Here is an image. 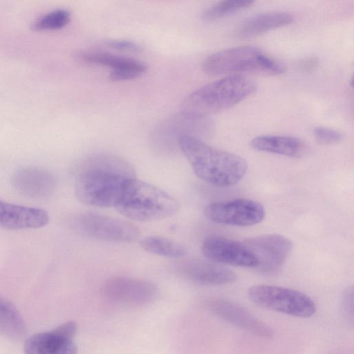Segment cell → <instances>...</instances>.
<instances>
[{
    "label": "cell",
    "instance_id": "obj_10",
    "mask_svg": "<svg viewBox=\"0 0 354 354\" xmlns=\"http://www.w3.org/2000/svg\"><path fill=\"white\" fill-rule=\"evenodd\" d=\"M102 292L104 297L115 302L140 306L154 301L158 290L154 283L149 281L116 277L104 283Z\"/></svg>",
    "mask_w": 354,
    "mask_h": 354
},
{
    "label": "cell",
    "instance_id": "obj_17",
    "mask_svg": "<svg viewBox=\"0 0 354 354\" xmlns=\"http://www.w3.org/2000/svg\"><path fill=\"white\" fill-rule=\"evenodd\" d=\"M292 21L293 17L288 12H266L248 18L236 28L234 35L241 39L253 38L269 30L287 26Z\"/></svg>",
    "mask_w": 354,
    "mask_h": 354
},
{
    "label": "cell",
    "instance_id": "obj_21",
    "mask_svg": "<svg viewBox=\"0 0 354 354\" xmlns=\"http://www.w3.org/2000/svg\"><path fill=\"white\" fill-rule=\"evenodd\" d=\"M140 246L149 253L168 258L178 259L186 254L183 245L160 236L145 237L140 241Z\"/></svg>",
    "mask_w": 354,
    "mask_h": 354
},
{
    "label": "cell",
    "instance_id": "obj_12",
    "mask_svg": "<svg viewBox=\"0 0 354 354\" xmlns=\"http://www.w3.org/2000/svg\"><path fill=\"white\" fill-rule=\"evenodd\" d=\"M208 309L223 320L265 339L271 338L272 330L245 307L234 302L214 298L207 301Z\"/></svg>",
    "mask_w": 354,
    "mask_h": 354
},
{
    "label": "cell",
    "instance_id": "obj_22",
    "mask_svg": "<svg viewBox=\"0 0 354 354\" xmlns=\"http://www.w3.org/2000/svg\"><path fill=\"white\" fill-rule=\"evenodd\" d=\"M254 3L253 1L225 0L219 1L206 8L202 13V19L214 21L229 15L244 10Z\"/></svg>",
    "mask_w": 354,
    "mask_h": 354
},
{
    "label": "cell",
    "instance_id": "obj_3",
    "mask_svg": "<svg viewBox=\"0 0 354 354\" xmlns=\"http://www.w3.org/2000/svg\"><path fill=\"white\" fill-rule=\"evenodd\" d=\"M256 90V84L243 75H230L205 84L182 102L183 112L208 116L232 108Z\"/></svg>",
    "mask_w": 354,
    "mask_h": 354
},
{
    "label": "cell",
    "instance_id": "obj_1",
    "mask_svg": "<svg viewBox=\"0 0 354 354\" xmlns=\"http://www.w3.org/2000/svg\"><path fill=\"white\" fill-rule=\"evenodd\" d=\"M133 178L134 168L125 159L109 153L93 154L80 164L75 194L86 205L114 207L126 183Z\"/></svg>",
    "mask_w": 354,
    "mask_h": 354
},
{
    "label": "cell",
    "instance_id": "obj_18",
    "mask_svg": "<svg viewBox=\"0 0 354 354\" xmlns=\"http://www.w3.org/2000/svg\"><path fill=\"white\" fill-rule=\"evenodd\" d=\"M25 354H77L73 339L62 337L53 330L32 335L26 339Z\"/></svg>",
    "mask_w": 354,
    "mask_h": 354
},
{
    "label": "cell",
    "instance_id": "obj_20",
    "mask_svg": "<svg viewBox=\"0 0 354 354\" xmlns=\"http://www.w3.org/2000/svg\"><path fill=\"white\" fill-rule=\"evenodd\" d=\"M26 331L24 320L16 307L0 297V335L18 342L26 337Z\"/></svg>",
    "mask_w": 354,
    "mask_h": 354
},
{
    "label": "cell",
    "instance_id": "obj_9",
    "mask_svg": "<svg viewBox=\"0 0 354 354\" xmlns=\"http://www.w3.org/2000/svg\"><path fill=\"white\" fill-rule=\"evenodd\" d=\"M243 243L255 258L256 268L266 274H272L280 270L292 250L291 241L278 234L257 236Z\"/></svg>",
    "mask_w": 354,
    "mask_h": 354
},
{
    "label": "cell",
    "instance_id": "obj_26",
    "mask_svg": "<svg viewBox=\"0 0 354 354\" xmlns=\"http://www.w3.org/2000/svg\"><path fill=\"white\" fill-rule=\"evenodd\" d=\"M342 309L347 319L353 322V288H348L342 299Z\"/></svg>",
    "mask_w": 354,
    "mask_h": 354
},
{
    "label": "cell",
    "instance_id": "obj_23",
    "mask_svg": "<svg viewBox=\"0 0 354 354\" xmlns=\"http://www.w3.org/2000/svg\"><path fill=\"white\" fill-rule=\"evenodd\" d=\"M71 12L64 8L51 10L37 18L32 24L35 30H55L65 27L71 20Z\"/></svg>",
    "mask_w": 354,
    "mask_h": 354
},
{
    "label": "cell",
    "instance_id": "obj_14",
    "mask_svg": "<svg viewBox=\"0 0 354 354\" xmlns=\"http://www.w3.org/2000/svg\"><path fill=\"white\" fill-rule=\"evenodd\" d=\"M176 270L180 277L201 285H225L236 279L234 271L209 260L181 261L176 266Z\"/></svg>",
    "mask_w": 354,
    "mask_h": 354
},
{
    "label": "cell",
    "instance_id": "obj_19",
    "mask_svg": "<svg viewBox=\"0 0 354 354\" xmlns=\"http://www.w3.org/2000/svg\"><path fill=\"white\" fill-rule=\"evenodd\" d=\"M253 149L286 156L300 158L308 152V146L301 139L286 136H261L251 141Z\"/></svg>",
    "mask_w": 354,
    "mask_h": 354
},
{
    "label": "cell",
    "instance_id": "obj_8",
    "mask_svg": "<svg viewBox=\"0 0 354 354\" xmlns=\"http://www.w3.org/2000/svg\"><path fill=\"white\" fill-rule=\"evenodd\" d=\"M204 214L216 223L251 226L262 221L265 217V209L261 203L255 201L237 198L211 203L205 207Z\"/></svg>",
    "mask_w": 354,
    "mask_h": 354
},
{
    "label": "cell",
    "instance_id": "obj_11",
    "mask_svg": "<svg viewBox=\"0 0 354 354\" xmlns=\"http://www.w3.org/2000/svg\"><path fill=\"white\" fill-rule=\"evenodd\" d=\"M201 250L207 260L218 264L244 268L257 267L255 258L243 242L222 236L212 235L203 240Z\"/></svg>",
    "mask_w": 354,
    "mask_h": 354
},
{
    "label": "cell",
    "instance_id": "obj_6",
    "mask_svg": "<svg viewBox=\"0 0 354 354\" xmlns=\"http://www.w3.org/2000/svg\"><path fill=\"white\" fill-rule=\"evenodd\" d=\"M256 305L294 317L307 318L316 312L314 301L298 290L272 285H254L248 290Z\"/></svg>",
    "mask_w": 354,
    "mask_h": 354
},
{
    "label": "cell",
    "instance_id": "obj_16",
    "mask_svg": "<svg viewBox=\"0 0 354 354\" xmlns=\"http://www.w3.org/2000/svg\"><path fill=\"white\" fill-rule=\"evenodd\" d=\"M50 220L43 209L15 205L0 200V227L6 230L37 229Z\"/></svg>",
    "mask_w": 354,
    "mask_h": 354
},
{
    "label": "cell",
    "instance_id": "obj_5",
    "mask_svg": "<svg viewBox=\"0 0 354 354\" xmlns=\"http://www.w3.org/2000/svg\"><path fill=\"white\" fill-rule=\"evenodd\" d=\"M203 71L210 75L252 73L279 75L286 71L285 66L257 47L243 46L215 52L202 65Z\"/></svg>",
    "mask_w": 354,
    "mask_h": 354
},
{
    "label": "cell",
    "instance_id": "obj_4",
    "mask_svg": "<svg viewBox=\"0 0 354 354\" xmlns=\"http://www.w3.org/2000/svg\"><path fill=\"white\" fill-rule=\"evenodd\" d=\"M114 207L130 220L148 222L172 216L179 205L165 191L136 177L126 183Z\"/></svg>",
    "mask_w": 354,
    "mask_h": 354
},
{
    "label": "cell",
    "instance_id": "obj_2",
    "mask_svg": "<svg viewBox=\"0 0 354 354\" xmlns=\"http://www.w3.org/2000/svg\"><path fill=\"white\" fill-rule=\"evenodd\" d=\"M176 142L195 174L212 186H233L247 171L248 163L243 157L209 145L199 138L183 134Z\"/></svg>",
    "mask_w": 354,
    "mask_h": 354
},
{
    "label": "cell",
    "instance_id": "obj_13",
    "mask_svg": "<svg viewBox=\"0 0 354 354\" xmlns=\"http://www.w3.org/2000/svg\"><path fill=\"white\" fill-rule=\"evenodd\" d=\"M11 183L21 195L41 198L52 195L57 187V178L50 171L36 166H27L16 170Z\"/></svg>",
    "mask_w": 354,
    "mask_h": 354
},
{
    "label": "cell",
    "instance_id": "obj_27",
    "mask_svg": "<svg viewBox=\"0 0 354 354\" xmlns=\"http://www.w3.org/2000/svg\"><path fill=\"white\" fill-rule=\"evenodd\" d=\"M53 331L62 337L73 339L77 332V325L74 322H68L59 326Z\"/></svg>",
    "mask_w": 354,
    "mask_h": 354
},
{
    "label": "cell",
    "instance_id": "obj_24",
    "mask_svg": "<svg viewBox=\"0 0 354 354\" xmlns=\"http://www.w3.org/2000/svg\"><path fill=\"white\" fill-rule=\"evenodd\" d=\"M313 133L316 140L324 145H335L342 140L340 132L329 127H316L313 129Z\"/></svg>",
    "mask_w": 354,
    "mask_h": 354
},
{
    "label": "cell",
    "instance_id": "obj_7",
    "mask_svg": "<svg viewBox=\"0 0 354 354\" xmlns=\"http://www.w3.org/2000/svg\"><path fill=\"white\" fill-rule=\"evenodd\" d=\"M69 225L82 235L102 241L131 243L140 234V229L128 221L93 212L73 216Z\"/></svg>",
    "mask_w": 354,
    "mask_h": 354
},
{
    "label": "cell",
    "instance_id": "obj_25",
    "mask_svg": "<svg viewBox=\"0 0 354 354\" xmlns=\"http://www.w3.org/2000/svg\"><path fill=\"white\" fill-rule=\"evenodd\" d=\"M106 44L111 48L120 51L135 53L140 51L141 49L139 44L129 40H110L108 41Z\"/></svg>",
    "mask_w": 354,
    "mask_h": 354
},
{
    "label": "cell",
    "instance_id": "obj_15",
    "mask_svg": "<svg viewBox=\"0 0 354 354\" xmlns=\"http://www.w3.org/2000/svg\"><path fill=\"white\" fill-rule=\"evenodd\" d=\"M77 56L88 63L111 68L109 78L114 82L135 79L147 71V65L138 59L106 52H81Z\"/></svg>",
    "mask_w": 354,
    "mask_h": 354
},
{
    "label": "cell",
    "instance_id": "obj_28",
    "mask_svg": "<svg viewBox=\"0 0 354 354\" xmlns=\"http://www.w3.org/2000/svg\"><path fill=\"white\" fill-rule=\"evenodd\" d=\"M318 60L316 57H308L301 62V66L306 71H311L317 66Z\"/></svg>",
    "mask_w": 354,
    "mask_h": 354
}]
</instances>
